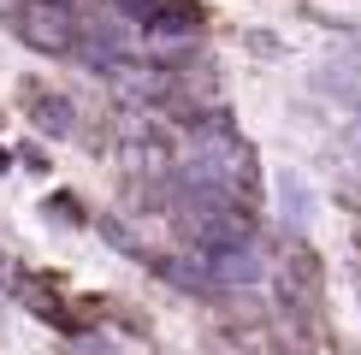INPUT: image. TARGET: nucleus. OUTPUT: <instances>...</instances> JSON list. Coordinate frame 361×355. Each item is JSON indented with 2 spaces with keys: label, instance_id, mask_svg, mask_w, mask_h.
Listing matches in <instances>:
<instances>
[{
  "label": "nucleus",
  "instance_id": "obj_4",
  "mask_svg": "<svg viewBox=\"0 0 361 355\" xmlns=\"http://www.w3.org/2000/svg\"><path fill=\"white\" fill-rule=\"evenodd\" d=\"M24 278H30V273H24V266L12 261V255H6V249H0V302H12V296L24 290Z\"/></svg>",
  "mask_w": 361,
  "mask_h": 355
},
{
  "label": "nucleus",
  "instance_id": "obj_1",
  "mask_svg": "<svg viewBox=\"0 0 361 355\" xmlns=\"http://www.w3.org/2000/svg\"><path fill=\"white\" fill-rule=\"evenodd\" d=\"M6 24H12V36H18L24 48L54 54V59H66L71 48H78V30H83L78 0H12Z\"/></svg>",
  "mask_w": 361,
  "mask_h": 355
},
{
  "label": "nucleus",
  "instance_id": "obj_3",
  "mask_svg": "<svg viewBox=\"0 0 361 355\" xmlns=\"http://www.w3.org/2000/svg\"><path fill=\"white\" fill-rule=\"evenodd\" d=\"M95 225H101V237H107V243H113V249H125V255H130V261H142V266H148V243H142V237H137V231H130V225H125V219H113V213H101V219H95Z\"/></svg>",
  "mask_w": 361,
  "mask_h": 355
},
{
  "label": "nucleus",
  "instance_id": "obj_6",
  "mask_svg": "<svg viewBox=\"0 0 361 355\" xmlns=\"http://www.w3.org/2000/svg\"><path fill=\"white\" fill-rule=\"evenodd\" d=\"M6 166H12V154H6V148H0V172H6Z\"/></svg>",
  "mask_w": 361,
  "mask_h": 355
},
{
  "label": "nucleus",
  "instance_id": "obj_2",
  "mask_svg": "<svg viewBox=\"0 0 361 355\" xmlns=\"http://www.w3.org/2000/svg\"><path fill=\"white\" fill-rule=\"evenodd\" d=\"M18 107H24V118L42 130V137H54V142H66V137H78V101L71 95H59V89H48V83H18Z\"/></svg>",
  "mask_w": 361,
  "mask_h": 355
},
{
  "label": "nucleus",
  "instance_id": "obj_5",
  "mask_svg": "<svg viewBox=\"0 0 361 355\" xmlns=\"http://www.w3.org/2000/svg\"><path fill=\"white\" fill-rule=\"evenodd\" d=\"M48 219H66V225H83L78 196H48Z\"/></svg>",
  "mask_w": 361,
  "mask_h": 355
}]
</instances>
